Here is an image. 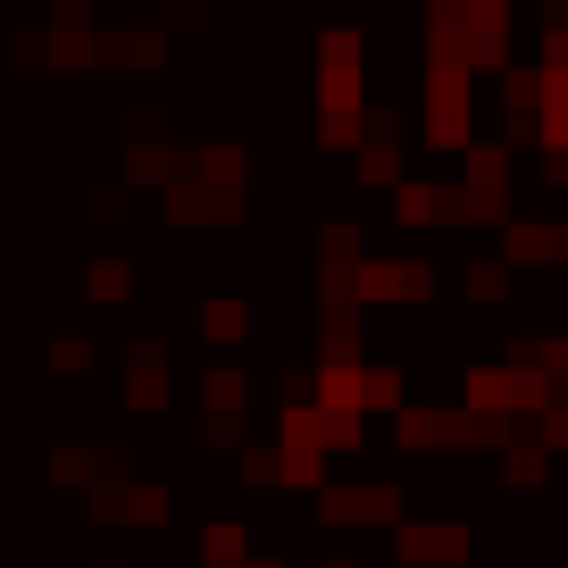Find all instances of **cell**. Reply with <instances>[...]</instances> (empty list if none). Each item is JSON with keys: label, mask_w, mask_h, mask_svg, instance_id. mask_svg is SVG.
Masks as SVG:
<instances>
[{"label": "cell", "mask_w": 568, "mask_h": 568, "mask_svg": "<svg viewBox=\"0 0 568 568\" xmlns=\"http://www.w3.org/2000/svg\"><path fill=\"white\" fill-rule=\"evenodd\" d=\"M359 92H368V42L359 34H326V75H318L326 118H359Z\"/></svg>", "instance_id": "cell-1"}, {"label": "cell", "mask_w": 568, "mask_h": 568, "mask_svg": "<svg viewBox=\"0 0 568 568\" xmlns=\"http://www.w3.org/2000/svg\"><path fill=\"white\" fill-rule=\"evenodd\" d=\"M426 142H468V68H426Z\"/></svg>", "instance_id": "cell-2"}, {"label": "cell", "mask_w": 568, "mask_h": 568, "mask_svg": "<svg viewBox=\"0 0 568 568\" xmlns=\"http://www.w3.org/2000/svg\"><path fill=\"white\" fill-rule=\"evenodd\" d=\"M318 518L326 527H393V518H402V494H393V485H326Z\"/></svg>", "instance_id": "cell-3"}, {"label": "cell", "mask_w": 568, "mask_h": 568, "mask_svg": "<svg viewBox=\"0 0 568 568\" xmlns=\"http://www.w3.org/2000/svg\"><path fill=\"white\" fill-rule=\"evenodd\" d=\"M393 210H402V226H452V217H468V184H426V176H409Z\"/></svg>", "instance_id": "cell-4"}, {"label": "cell", "mask_w": 568, "mask_h": 568, "mask_svg": "<svg viewBox=\"0 0 568 568\" xmlns=\"http://www.w3.org/2000/svg\"><path fill=\"white\" fill-rule=\"evenodd\" d=\"M125 402H134V409H160L168 402V352L151 335H142L134 359H125Z\"/></svg>", "instance_id": "cell-5"}, {"label": "cell", "mask_w": 568, "mask_h": 568, "mask_svg": "<svg viewBox=\"0 0 568 568\" xmlns=\"http://www.w3.org/2000/svg\"><path fill=\"white\" fill-rule=\"evenodd\" d=\"M402 560H468V535L452 518H409L402 527Z\"/></svg>", "instance_id": "cell-6"}, {"label": "cell", "mask_w": 568, "mask_h": 568, "mask_svg": "<svg viewBox=\"0 0 568 568\" xmlns=\"http://www.w3.org/2000/svg\"><path fill=\"white\" fill-rule=\"evenodd\" d=\"M510 260H568V217H544V226H510Z\"/></svg>", "instance_id": "cell-7"}, {"label": "cell", "mask_w": 568, "mask_h": 568, "mask_svg": "<svg viewBox=\"0 0 568 568\" xmlns=\"http://www.w3.org/2000/svg\"><path fill=\"white\" fill-rule=\"evenodd\" d=\"M201 560H210V568H243V527H234V518L210 527V535H201Z\"/></svg>", "instance_id": "cell-8"}, {"label": "cell", "mask_w": 568, "mask_h": 568, "mask_svg": "<svg viewBox=\"0 0 568 568\" xmlns=\"http://www.w3.org/2000/svg\"><path fill=\"white\" fill-rule=\"evenodd\" d=\"M201 326H210V343H243L251 310H243V302H210V310H201Z\"/></svg>", "instance_id": "cell-9"}, {"label": "cell", "mask_w": 568, "mask_h": 568, "mask_svg": "<svg viewBox=\"0 0 568 568\" xmlns=\"http://www.w3.org/2000/svg\"><path fill=\"white\" fill-rule=\"evenodd\" d=\"M468 293H477V302H501V293H510V260H468Z\"/></svg>", "instance_id": "cell-10"}, {"label": "cell", "mask_w": 568, "mask_h": 568, "mask_svg": "<svg viewBox=\"0 0 568 568\" xmlns=\"http://www.w3.org/2000/svg\"><path fill=\"white\" fill-rule=\"evenodd\" d=\"M359 176H376V184L402 176V134H393V142H368V151H359Z\"/></svg>", "instance_id": "cell-11"}, {"label": "cell", "mask_w": 568, "mask_h": 568, "mask_svg": "<svg viewBox=\"0 0 568 568\" xmlns=\"http://www.w3.org/2000/svg\"><path fill=\"white\" fill-rule=\"evenodd\" d=\"M501 477H510V485H544V444H510Z\"/></svg>", "instance_id": "cell-12"}, {"label": "cell", "mask_w": 568, "mask_h": 568, "mask_svg": "<svg viewBox=\"0 0 568 568\" xmlns=\"http://www.w3.org/2000/svg\"><path fill=\"white\" fill-rule=\"evenodd\" d=\"M535 444H544V452H568V402H560V393H551V409L535 418Z\"/></svg>", "instance_id": "cell-13"}, {"label": "cell", "mask_w": 568, "mask_h": 568, "mask_svg": "<svg viewBox=\"0 0 568 568\" xmlns=\"http://www.w3.org/2000/svg\"><path fill=\"white\" fill-rule=\"evenodd\" d=\"M51 368H68V376L92 368V343H84V335H59V343H51Z\"/></svg>", "instance_id": "cell-14"}, {"label": "cell", "mask_w": 568, "mask_h": 568, "mask_svg": "<svg viewBox=\"0 0 568 568\" xmlns=\"http://www.w3.org/2000/svg\"><path fill=\"white\" fill-rule=\"evenodd\" d=\"M92 293H101V302H118V293H125V267H118V260H92Z\"/></svg>", "instance_id": "cell-15"}, {"label": "cell", "mask_w": 568, "mask_h": 568, "mask_svg": "<svg viewBox=\"0 0 568 568\" xmlns=\"http://www.w3.org/2000/svg\"><path fill=\"white\" fill-rule=\"evenodd\" d=\"M326 568H359V560H326Z\"/></svg>", "instance_id": "cell-16"}]
</instances>
